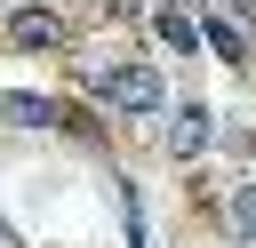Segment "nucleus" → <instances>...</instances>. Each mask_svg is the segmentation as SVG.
Listing matches in <instances>:
<instances>
[{
    "label": "nucleus",
    "instance_id": "3",
    "mask_svg": "<svg viewBox=\"0 0 256 248\" xmlns=\"http://www.w3.org/2000/svg\"><path fill=\"white\" fill-rule=\"evenodd\" d=\"M0 120H8V128H64V104H48V96L16 88V96H0Z\"/></svg>",
    "mask_w": 256,
    "mask_h": 248
},
{
    "label": "nucleus",
    "instance_id": "8",
    "mask_svg": "<svg viewBox=\"0 0 256 248\" xmlns=\"http://www.w3.org/2000/svg\"><path fill=\"white\" fill-rule=\"evenodd\" d=\"M0 248H24V240H16V232H8V224H0Z\"/></svg>",
    "mask_w": 256,
    "mask_h": 248
},
{
    "label": "nucleus",
    "instance_id": "2",
    "mask_svg": "<svg viewBox=\"0 0 256 248\" xmlns=\"http://www.w3.org/2000/svg\"><path fill=\"white\" fill-rule=\"evenodd\" d=\"M208 128H216V120H208V104H200V96H184V104L168 112V152H176V160H200V152H208Z\"/></svg>",
    "mask_w": 256,
    "mask_h": 248
},
{
    "label": "nucleus",
    "instance_id": "6",
    "mask_svg": "<svg viewBox=\"0 0 256 248\" xmlns=\"http://www.w3.org/2000/svg\"><path fill=\"white\" fill-rule=\"evenodd\" d=\"M200 40H208L224 64H240V72H248V40H240V24H232V16H208V24H200Z\"/></svg>",
    "mask_w": 256,
    "mask_h": 248
},
{
    "label": "nucleus",
    "instance_id": "4",
    "mask_svg": "<svg viewBox=\"0 0 256 248\" xmlns=\"http://www.w3.org/2000/svg\"><path fill=\"white\" fill-rule=\"evenodd\" d=\"M0 32H8V48H48V40L64 32V24H56V8H16V16H8Z\"/></svg>",
    "mask_w": 256,
    "mask_h": 248
},
{
    "label": "nucleus",
    "instance_id": "1",
    "mask_svg": "<svg viewBox=\"0 0 256 248\" xmlns=\"http://www.w3.org/2000/svg\"><path fill=\"white\" fill-rule=\"evenodd\" d=\"M96 104L120 112V120H152V112L168 104V88H160L152 64H112V72H96Z\"/></svg>",
    "mask_w": 256,
    "mask_h": 248
},
{
    "label": "nucleus",
    "instance_id": "7",
    "mask_svg": "<svg viewBox=\"0 0 256 248\" xmlns=\"http://www.w3.org/2000/svg\"><path fill=\"white\" fill-rule=\"evenodd\" d=\"M232 232H240V240H256V184H240V192H232Z\"/></svg>",
    "mask_w": 256,
    "mask_h": 248
},
{
    "label": "nucleus",
    "instance_id": "5",
    "mask_svg": "<svg viewBox=\"0 0 256 248\" xmlns=\"http://www.w3.org/2000/svg\"><path fill=\"white\" fill-rule=\"evenodd\" d=\"M152 32H160L168 48H200V24H192L184 0H152Z\"/></svg>",
    "mask_w": 256,
    "mask_h": 248
}]
</instances>
